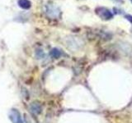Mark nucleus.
I'll return each instance as SVG.
<instances>
[{"mask_svg":"<svg viewBox=\"0 0 132 123\" xmlns=\"http://www.w3.org/2000/svg\"><path fill=\"white\" fill-rule=\"evenodd\" d=\"M130 1H131V3H132V0H130Z\"/></svg>","mask_w":132,"mask_h":123,"instance_id":"nucleus-10","label":"nucleus"},{"mask_svg":"<svg viewBox=\"0 0 132 123\" xmlns=\"http://www.w3.org/2000/svg\"><path fill=\"white\" fill-rule=\"evenodd\" d=\"M66 45L70 49L78 50L82 47V43L79 39L76 38V37H69L66 39Z\"/></svg>","mask_w":132,"mask_h":123,"instance_id":"nucleus-3","label":"nucleus"},{"mask_svg":"<svg viewBox=\"0 0 132 123\" xmlns=\"http://www.w3.org/2000/svg\"><path fill=\"white\" fill-rule=\"evenodd\" d=\"M18 4L22 9H24V10L30 9L31 7V3L30 0H18Z\"/></svg>","mask_w":132,"mask_h":123,"instance_id":"nucleus-6","label":"nucleus"},{"mask_svg":"<svg viewBox=\"0 0 132 123\" xmlns=\"http://www.w3.org/2000/svg\"><path fill=\"white\" fill-rule=\"evenodd\" d=\"M30 110L33 114L38 115L41 112L42 108H41V105L39 102H33L30 104Z\"/></svg>","mask_w":132,"mask_h":123,"instance_id":"nucleus-5","label":"nucleus"},{"mask_svg":"<svg viewBox=\"0 0 132 123\" xmlns=\"http://www.w3.org/2000/svg\"><path fill=\"white\" fill-rule=\"evenodd\" d=\"M50 55H51L53 58H60V57L62 56V52L60 49L59 48H52L51 52H50Z\"/></svg>","mask_w":132,"mask_h":123,"instance_id":"nucleus-7","label":"nucleus"},{"mask_svg":"<svg viewBox=\"0 0 132 123\" xmlns=\"http://www.w3.org/2000/svg\"><path fill=\"white\" fill-rule=\"evenodd\" d=\"M9 118L12 123H23L22 115L16 109H12L9 113Z\"/></svg>","mask_w":132,"mask_h":123,"instance_id":"nucleus-4","label":"nucleus"},{"mask_svg":"<svg viewBox=\"0 0 132 123\" xmlns=\"http://www.w3.org/2000/svg\"><path fill=\"white\" fill-rule=\"evenodd\" d=\"M124 17H125L130 23L132 24V15H130V14H126Z\"/></svg>","mask_w":132,"mask_h":123,"instance_id":"nucleus-9","label":"nucleus"},{"mask_svg":"<svg viewBox=\"0 0 132 123\" xmlns=\"http://www.w3.org/2000/svg\"><path fill=\"white\" fill-rule=\"evenodd\" d=\"M36 57L37 59H41L45 57V53L42 49H37L36 51Z\"/></svg>","mask_w":132,"mask_h":123,"instance_id":"nucleus-8","label":"nucleus"},{"mask_svg":"<svg viewBox=\"0 0 132 123\" xmlns=\"http://www.w3.org/2000/svg\"><path fill=\"white\" fill-rule=\"evenodd\" d=\"M95 13L98 17L104 20H109L113 18L112 12L105 7H97L95 9Z\"/></svg>","mask_w":132,"mask_h":123,"instance_id":"nucleus-1","label":"nucleus"},{"mask_svg":"<svg viewBox=\"0 0 132 123\" xmlns=\"http://www.w3.org/2000/svg\"><path fill=\"white\" fill-rule=\"evenodd\" d=\"M45 12L46 15L52 19L59 18L61 15V11L58 7L54 4H47L45 7Z\"/></svg>","mask_w":132,"mask_h":123,"instance_id":"nucleus-2","label":"nucleus"}]
</instances>
